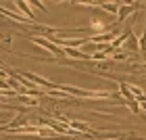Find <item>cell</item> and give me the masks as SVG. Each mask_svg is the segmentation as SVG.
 Returning <instances> with one entry per match:
<instances>
[{
	"label": "cell",
	"mask_w": 146,
	"mask_h": 140,
	"mask_svg": "<svg viewBox=\"0 0 146 140\" xmlns=\"http://www.w3.org/2000/svg\"><path fill=\"white\" fill-rule=\"evenodd\" d=\"M61 92H67V94L77 96V98H90V101L117 96V92H111V90H82V88H77V86H65V84H61Z\"/></svg>",
	"instance_id": "obj_1"
},
{
	"label": "cell",
	"mask_w": 146,
	"mask_h": 140,
	"mask_svg": "<svg viewBox=\"0 0 146 140\" xmlns=\"http://www.w3.org/2000/svg\"><path fill=\"white\" fill-rule=\"evenodd\" d=\"M29 42H34L38 46H42V48H46L50 57H67V55H65V48L56 46L54 42H50V38H46V36H29Z\"/></svg>",
	"instance_id": "obj_2"
},
{
	"label": "cell",
	"mask_w": 146,
	"mask_h": 140,
	"mask_svg": "<svg viewBox=\"0 0 146 140\" xmlns=\"http://www.w3.org/2000/svg\"><path fill=\"white\" fill-rule=\"evenodd\" d=\"M142 2H136V4H121L119 6V15H117V23L121 25L123 21H125V17L127 15H131V11H138V9H142Z\"/></svg>",
	"instance_id": "obj_3"
},
{
	"label": "cell",
	"mask_w": 146,
	"mask_h": 140,
	"mask_svg": "<svg viewBox=\"0 0 146 140\" xmlns=\"http://www.w3.org/2000/svg\"><path fill=\"white\" fill-rule=\"evenodd\" d=\"M92 6H98V9L111 13V15H119V6L121 2H92Z\"/></svg>",
	"instance_id": "obj_4"
},
{
	"label": "cell",
	"mask_w": 146,
	"mask_h": 140,
	"mask_svg": "<svg viewBox=\"0 0 146 140\" xmlns=\"http://www.w3.org/2000/svg\"><path fill=\"white\" fill-rule=\"evenodd\" d=\"M123 48H125V50H129V52H140V38H138L134 31H131L129 38H127V42L123 44Z\"/></svg>",
	"instance_id": "obj_5"
},
{
	"label": "cell",
	"mask_w": 146,
	"mask_h": 140,
	"mask_svg": "<svg viewBox=\"0 0 146 140\" xmlns=\"http://www.w3.org/2000/svg\"><path fill=\"white\" fill-rule=\"evenodd\" d=\"M15 6H19V9H21V13H23V15H25V17H27V19H29V21H31V23H34V21H36V17H34V13H31V11H29V2H25V0H15Z\"/></svg>",
	"instance_id": "obj_6"
},
{
	"label": "cell",
	"mask_w": 146,
	"mask_h": 140,
	"mask_svg": "<svg viewBox=\"0 0 146 140\" xmlns=\"http://www.w3.org/2000/svg\"><path fill=\"white\" fill-rule=\"evenodd\" d=\"M140 55L146 61V23H144V34L140 36Z\"/></svg>",
	"instance_id": "obj_7"
},
{
	"label": "cell",
	"mask_w": 146,
	"mask_h": 140,
	"mask_svg": "<svg viewBox=\"0 0 146 140\" xmlns=\"http://www.w3.org/2000/svg\"><path fill=\"white\" fill-rule=\"evenodd\" d=\"M127 105H129L131 113H136V115H140V113H142V109H140V103H138V101H131V103H127Z\"/></svg>",
	"instance_id": "obj_8"
},
{
	"label": "cell",
	"mask_w": 146,
	"mask_h": 140,
	"mask_svg": "<svg viewBox=\"0 0 146 140\" xmlns=\"http://www.w3.org/2000/svg\"><path fill=\"white\" fill-rule=\"evenodd\" d=\"M31 4H34V6H38V9H40V11H44V13H48V9H44V4H42V2H38V0H34V2H31Z\"/></svg>",
	"instance_id": "obj_9"
}]
</instances>
